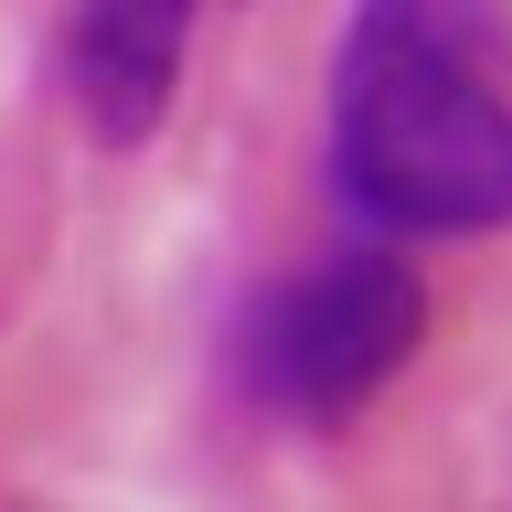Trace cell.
Instances as JSON below:
<instances>
[{
	"instance_id": "6da1fadb",
	"label": "cell",
	"mask_w": 512,
	"mask_h": 512,
	"mask_svg": "<svg viewBox=\"0 0 512 512\" xmlns=\"http://www.w3.org/2000/svg\"><path fill=\"white\" fill-rule=\"evenodd\" d=\"M331 182L384 235L512 224L502 0H363L331 54Z\"/></svg>"
},
{
	"instance_id": "7a4b0ae2",
	"label": "cell",
	"mask_w": 512,
	"mask_h": 512,
	"mask_svg": "<svg viewBox=\"0 0 512 512\" xmlns=\"http://www.w3.org/2000/svg\"><path fill=\"white\" fill-rule=\"evenodd\" d=\"M416 342H427V278L395 246H352L256 288V310L235 320V384L278 427H342L416 363Z\"/></svg>"
},
{
	"instance_id": "3957f363",
	"label": "cell",
	"mask_w": 512,
	"mask_h": 512,
	"mask_svg": "<svg viewBox=\"0 0 512 512\" xmlns=\"http://www.w3.org/2000/svg\"><path fill=\"white\" fill-rule=\"evenodd\" d=\"M192 22H203V0H75L64 11V96L96 150H139L171 118Z\"/></svg>"
}]
</instances>
